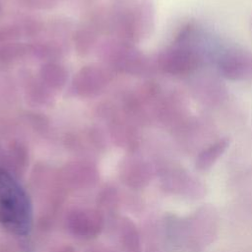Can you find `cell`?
<instances>
[{"label":"cell","instance_id":"6da1fadb","mask_svg":"<svg viewBox=\"0 0 252 252\" xmlns=\"http://www.w3.org/2000/svg\"><path fill=\"white\" fill-rule=\"evenodd\" d=\"M32 222L33 210L28 192L9 171L0 168V224L14 235L27 236Z\"/></svg>","mask_w":252,"mask_h":252},{"label":"cell","instance_id":"5b68a950","mask_svg":"<svg viewBox=\"0 0 252 252\" xmlns=\"http://www.w3.org/2000/svg\"><path fill=\"white\" fill-rule=\"evenodd\" d=\"M251 24H252V17H251Z\"/></svg>","mask_w":252,"mask_h":252},{"label":"cell","instance_id":"7a4b0ae2","mask_svg":"<svg viewBox=\"0 0 252 252\" xmlns=\"http://www.w3.org/2000/svg\"><path fill=\"white\" fill-rule=\"evenodd\" d=\"M211 61L218 73L230 81H247L252 79V52L237 45L215 44L209 51Z\"/></svg>","mask_w":252,"mask_h":252},{"label":"cell","instance_id":"3957f363","mask_svg":"<svg viewBox=\"0 0 252 252\" xmlns=\"http://www.w3.org/2000/svg\"><path fill=\"white\" fill-rule=\"evenodd\" d=\"M193 90L196 97L203 104L209 106L220 104L227 96L224 85L217 78L211 76L197 80L194 84Z\"/></svg>","mask_w":252,"mask_h":252},{"label":"cell","instance_id":"277c9868","mask_svg":"<svg viewBox=\"0 0 252 252\" xmlns=\"http://www.w3.org/2000/svg\"><path fill=\"white\" fill-rule=\"evenodd\" d=\"M229 146V139L226 137L220 138L203 148L197 155L195 166L200 171L210 169L215 162L223 155Z\"/></svg>","mask_w":252,"mask_h":252}]
</instances>
